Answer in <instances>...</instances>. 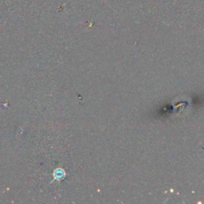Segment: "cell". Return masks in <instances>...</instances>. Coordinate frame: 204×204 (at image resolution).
<instances>
[{
	"label": "cell",
	"mask_w": 204,
	"mask_h": 204,
	"mask_svg": "<svg viewBox=\"0 0 204 204\" xmlns=\"http://www.w3.org/2000/svg\"><path fill=\"white\" fill-rule=\"evenodd\" d=\"M65 175H66L65 171H63L62 169L58 168L54 171V178L56 180H61V179H62L65 177Z\"/></svg>",
	"instance_id": "obj_1"
}]
</instances>
